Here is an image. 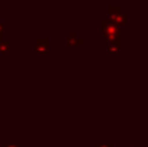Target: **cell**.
Masks as SVG:
<instances>
[{"label": "cell", "instance_id": "1", "mask_svg": "<svg viewBox=\"0 0 148 147\" xmlns=\"http://www.w3.org/2000/svg\"><path fill=\"white\" fill-rule=\"evenodd\" d=\"M103 38L111 45H121V26L111 19H103L101 23Z\"/></svg>", "mask_w": 148, "mask_h": 147}, {"label": "cell", "instance_id": "2", "mask_svg": "<svg viewBox=\"0 0 148 147\" xmlns=\"http://www.w3.org/2000/svg\"><path fill=\"white\" fill-rule=\"evenodd\" d=\"M108 12H109V19L114 20L115 23H118L119 26L127 22V13L122 12V9L119 6H109Z\"/></svg>", "mask_w": 148, "mask_h": 147}, {"label": "cell", "instance_id": "3", "mask_svg": "<svg viewBox=\"0 0 148 147\" xmlns=\"http://www.w3.org/2000/svg\"><path fill=\"white\" fill-rule=\"evenodd\" d=\"M49 39H38L36 41V50H39V52H45V50H48L49 49Z\"/></svg>", "mask_w": 148, "mask_h": 147}, {"label": "cell", "instance_id": "4", "mask_svg": "<svg viewBox=\"0 0 148 147\" xmlns=\"http://www.w3.org/2000/svg\"><path fill=\"white\" fill-rule=\"evenodd\" d=\"M12 48V43L9 41H3L0 39V52H9Z\"/></svg>", "mask_w": 148, "mask_h": 147}, {"label": "cell", "instance_id": "5", "mask_svg": "<svg viewBox=\"0 0 148 147\" xmlns=\"http://www.w3.org/2000/svg\"><path fill=\"white\" fill-rule=\"evenodd\" d=\"M68 41H69V43H71V45H81V43H82V41H81V39H78V38H76V35H75L73 32H72V33H69Z\"/></svg>", "mask_w": 148, "mask_h": 147}, {"label": "cell", "instance_id": "6", "mask_svg": "<svg viewBox=\"0 0 148 147\" xmlns=\"http://www.w3.org/2000/svg\"><path fill=\"white\" fill-rule=\"evenodd\" d=\"M108 50H109V52H119V50H121V45H109V46H108Z\"/></svg>", "mask_w": 148, "mask_h": 147}, {"label": "cell", "instance_id": "7", "mask_svg": "<svg viewBox=\"0 0 148 147\" xmlns=\"http://www.w3.org/2000/svg\"><path fill=\"white\" fill-rule=\"evenodd\" d=\"M3 36V22L0 20V38Z\"/></svg>", "mask_w": 148, "mask_h": 147}, {"label": "cell", "instance_id": "8", "mask_svg": "<svg viewBox=\"0 0 148 147\" xmlns=\"http://www.w3.org/2000/svg\"><path fill=\"white\" fill-rule=\"evenodd\" d=\"M4 147H22L20 144H4Z\"/></svg>", "mask_w": 148, "mask_h": 147}, {"label": "cell", "instance_id": "9", "mask_svg": "<svg viewBox=\"0 0 148 147\" xmlns=\"http://www.w3.org/2000/svg\"><path fill=\"white\" fill-rule=\"evenodd\" d=\"M95 147H112V144H97Z\"/></svg>", "mask_w": 148, "mask_h": 147}, {"label": "cell", "instance_id": "10", "mask_svg": "<svg viewBox=\"0 0 148 147\" xmlns=\"http://www.w3.org/2000/svg\"><path fill=\"white\" fill-rule=\"evenodd\" d=\"M124 147H132V146H124Z\"/></svg>", "mask_w": 148, "mask_h": 147}]
</instances>
